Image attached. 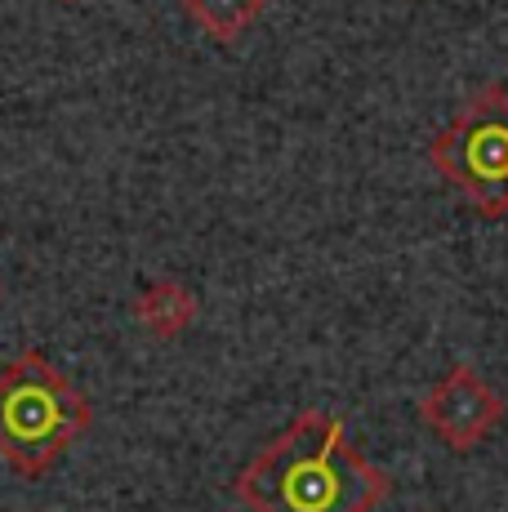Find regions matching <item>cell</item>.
<instances>
[{"instance_id":"cell-7","label":"cell","mask_w":508,"mask_h":512,"mask_svg":"<svg viewBox=\"0 0 508 512\" xmlns=\"http://www.w3.org/2000/svg\"><path fill=\"white\" fill-rule=\"evenodd\" d=\"M58 5H76V0H58Z\"/></svg>"},{"instance_id":"cell-3","label":"cell","mask_w":508,"mask_h":512,"mask_svg":"<svg viewBox=\"0 0 508 512\" xmlns=\"http://www.w3.org/2000/svg\"><path fill=\"white\" fill-rule=\"evenodd\" d=\"M428 165L451 179L482 219H508V85H482L428 143Z\"/></svg>"},{"instance_id":"cell-5","label":"cell","mask_w":508,"mask_h":512,"mask_svg":"<svg viewBox=\"0 0 508 512\" xmlns=\"http://www.w3.org/2000/svg\"><path fill=\"white\" fill-rule=\"evenodd\" d=\"M130 312H134V321H139V326L152 334V339L170 343V339H179V334L192 330V321H197L201 303H197V294H192L183 281H170V277H165V281L143 285V290L134 294Z\"/></svg>"},{"instance_id":"cell-2","label":"cell","mask_w":508,"mask_h":512,"mask_svg":"<svg viewBox=\"0 0 508 512\" xmlns=\"http://www.w3.org/2000/svg\"><path fill=\"white\" fill-rule=\"evenodd\" d=\"M94 406L41 348H23L0 370V459L23 481H41L90 432Z\"/></svg>"},{"instance_id":"cell-6","label":"cell","mask_w":508,"mask_h":512,"mask_svg":"<svg viewBox=\"0 0 508 512\" xmlns=\"http://www.w3.org/2000/svg\"><path fill=\"white\" fill-rule=\"evenodd\" d=\"M179 9L188 14L192 27H201L210 41L219 45H237L263 18L268 0H179Z\"/></svg>"},{"instance_id":"cell-8","label":"cell","mask_w":508,"mask_h":512,"mask_svg":"<svg viewBox=\"0 0 508 512\" xmlns=\"http://www.w3.org/2000/svg\"><path fill=\"white\" fill-rule=\"evenodd\" d=\"M428 512H437V508H428Z\"/></svg>"},{"instance_id":"cell-4","label":"cell","mask_w":508,"mask_h":512,"mask_svg":"<svg viewBox=\"0 0 508 512\" xmlns=\"http://www.w3.org/2000/svg\"><path fill=\"white\" fill-rule=\"evenodd\" d=\"M419 419L451 455H473L508 419V401L473 366L455 361L433 388L419 397Z\"/></svg>"},{"instance_id":"cell-1","label":"cell","mask_w":508,"mask_h":512,"mask_svg":"<svg viewBox=\"0 0 508 512\" xmlns=\"http://www.w3.org/2000/svg\"><path fill=\"white\" fill-rule=\"evenodd\" d=\"M232 495L250 512H370L388 472L348 441L344 415L304 410L232 477Z\"/></svg>"}]
</instances>
